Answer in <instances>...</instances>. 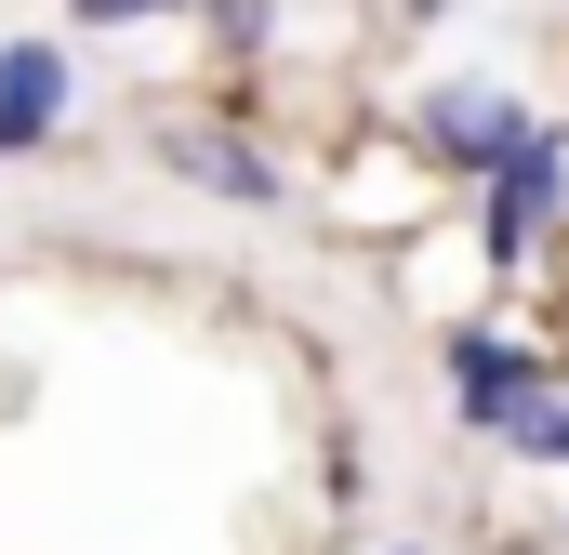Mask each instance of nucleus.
Instances as JSON below:
<instances>
[{
	"label": "nucleus",
	"mask_w": 569,
	"mask_h": 555,
	"mask_svg": "<svg viewBox=\"0 0 569 555\" xmlns=\"http://www.w3.org/2000/svg\"><path fill=\"white\" fill-rule=\"evenodd\" d=\"M557 212V145L530 133V145H503V199H490V252H517L530 225Z\"/></svg>",
	"instance_id": "f257e3e1"
},
{
	"label": "nucleus",
	"mask_w": 569,
	"mask_h": 555,
	"mask_svg": "<svg viewBox=\"0 0 569 555\" xmlns=\"http://www.w3.org/2000/svg\"><path fill=\"white\" fill-rule=\"evenodd\" d=\"M53 93H67V67H53V53H0V145L53 133Z\"/></svg>",
	"instance_id": "f03ea898"
}]
</instances>
